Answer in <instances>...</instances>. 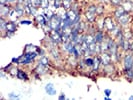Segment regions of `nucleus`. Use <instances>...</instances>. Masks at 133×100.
<instances>
[{"label":"nucleus","instance_id":"obj_4","mask_svg":"<svg viewBox=\"0 0 133 100\" xmlns=\"http://www.w3.org/2000/svg\"><path fill=\"white\" fill-rule=\"evenodd\" d=\"M51 39L54 43H59L60 41H62V38H61V33L56 31V30H53L51 32Z\"/></svg>","mask_w":133,"mask_h":100},{"label":"nucleus","instance_id":"obj_32","mask_svg":"<svg viewBox=\"0 0 133 100\" xmlns=\"http://www.w3.org/2000/svg\"><path fill=\"white\" fill-rule=\"evenodd\" d=\"M104 93H105L106 96H109V95L111 94V90H110V89H106V90L104 91Z\"/></svg>","mask_w":133,"mask_h":100},{"label":"nucleus","instance_id":"obj_25","mask_svg":"<svg viewBox=\"0 0 133 100\" xmlns=\"http://www.w3.org/2000/svg\"><path fill=\"white\" fill-rule=\"evenodd\" d=\"M62 2H63V0H54V7L56 9L60 8L62 6Z\"/></svg>","mask_w":133,"mask_h":100},{"label":"nucleus","instance_id":"obj_1","mask_svg":"<svg viewBox=\"0 0 133 100\" xmlns=\"http://www.w3.org/2000/svg\"><path fill=\"white\" fill-rule=\"evenodd\" d=\"M36 55H37L36 52H26L25 55H23V56L20 57V63H22V64L30 63L36 57Z\"/></svg>","mask_w":133,"mask_h":100},{"label":"nucleus","instance_id":"obj_28","mask_svg":"<svg viewBox=\"0 0 133 100\" xmlns=\"http://www.w3.org/2000/svg\"><path fill=\"white\" fill-rule=\"evenodd\" d=\"M123 36H124V38L127 40H129L132 38V34H131V32H129V31H128V32H127V31L126 32H124V33H123Z\"/></svg>","mask_w":133,"mask_h":100},{"label":"nucleus","instance_id":"obj_21","mask_svg":"<svg viewBox=\"0 0 133 100\" xmlns=\"http://www.w3.org/2000/svg\"><path fill=\"white\" fill-rule=\"evenodd\" d=\"M17 77L19 78V79H27V75L22 70H18V73H17Z\"/></svg>","mask_w":133,"mask_h":100},{"label":"nucleus","instance_id":"obj_36","mask_svg":"<svg viewBox=\"0 0 133 100\" xmlns=\"http://www.w3.org/2000/svg\"><path fill=\"white\" fill-rule=\"evenodd\" d=\"M101 2H108V0H100Z\"/></svg>","mask_w":133,"mask_h":100},{"label":"nucleus","instance_id":"obj_33","mask_svg":"<svg viewBox=\"0 0 133 100\" xmlns=\"http://www.w3.org/2000/svg\"><path fill=\"white\" fill-rule=\"evenodd\" d=\"M9 97H10V98H17L18 95H16V94H14V93H10L9 94Z\"/></svg>","mask_w":133,"mask_h":100},{"label":"nucleus","instance_id":"obj_24","mask_svg":"<svg viewBox=\"0 0 133 100\" xmlns=\"http://www.w3.org/2000/svg\"><path fill=\"white\" fill-rule=\"evenodd\" d=\"M84 62H85V65L86 66H93V63H94V59H91V58H86V59L84 60Z\"/></svg>","mask_w":133,"mask_h":100},{"label":"nucleus","instance_id":"obj_19","mask_svg":"<svg viewBox=\"0 0 133 100\" xmlns=\"http://www.w3.org/2000/svg\"><path fill=\"white\" fill-rule=\"evenodd\" d=\"M86 17L89 21H93L94 18H95V13H93V12H91V11L88 10L86 12Z\"/></svg>","mask_w":133,"mask_h":100},{"label":"nucleus","instance_id":"obj_15","mask_svg":"<svg viewBox=\"0 0 133 100\" xmlns=\"http://www.w3.org/2000/svg\"><path fill=\"white\" fill-rule=\"evenodd\" d=\"M8 17L10 18V20H11V21H16V20H17V18H18V15H17V13H16L15 9L11 10V11L9 12V15H8Z\"/></svg>","mask_w":133,"mask_h":100},{"label":"nucleus","instance_id":"obj_2","mask_svg":"<svg viewBox=\"0 0 133 100\" xmlns=\"http://www.w3.org/2000/svg\"><path fill=\"white\" fill-rule=\"evenodd\" d=\"M124 67L125 70H129L133 68V56L131 54H127L124 58Z\"/></svg>","mask_w":133,"mask_h":100},{"label":"nucleus","instance_id":"obj_11","mask_svg":"<svg viewBox=\"0 0 133 100\" xmlns=\"http://www.w3.org/2000/svg\"><path fill=\"white\" fill-rule=\"evenodd\" d=\"M103 38H104V35L102 32H97L94 36V39L96 43H102L103 42Z\"/></svg>","mask_w":133,"mask_h":100},{"label":"nucleus","instance_id":"obj_38","mask_svg":"<svg viewBox=\"0 0 133 100\" xmlns=\"http://www.w3.org/2000/svg\"><path fill=\"white\" fill-rule=\"evenodd\" d=\"M129 98H130V99H132V100H133V96H130Z\"/></svg>","mask_w":133,"mask_h":100},{"label":"nucleus","instance_id":"obj_30","mask_svg":"<svg viewBox=\"0 0 133 100\" xmlns=\"http://www.w3.org/2000/svg\"><path fill=\"white\" fill-rule=\"evenodd\" d=\"M111 1L114 5H120V3L122 2V0H111Z\"/></svg>","mask_w":133,"mask_h":100},{"label":"nucleus","instance_id":"obj_31","mask_svg":"<svg viewBox=\"0 0 133 100\" xmlns=\"http://www.w3.org/2000/svg\"><path fill=\"white\" fill-rule=\"evenodd\" d=\"M20 23H21V24H31L32 22H31V21H29V20H22Z\"/></svg>","mask_w":133,"mask_h":100},{"label":"nucleus","instance_id":"obj_10","mask_svg":"<svg viewBox=\"0 0 133 100\" xmlns=\"http://www.w3.org/2000/svg\"><path fill=\"white\" fill-rule=\"evenodd\" d=\"M118 21H119V23L121 25H125L128 23V21H129V15L128 14H124V15H122L121 17L118 18Z\"/></svg>","mask_w":133,"mask_h":100},{"label":"nucleus","instance_id":"obj_12","mask_svg":"<svg viewBox=\"0 0 133 100\" xmlns=\"http://www.w3.org/2000/svg\"><path fill=\"white\" fill-rule=\"evenodd\" d=\"M36 19H37V21L39 22L41 25H45L46 24V17L44 16V14H39V15H37L36 16Z\"/></svg>","mask_w":133,"mask_h":100},{"label":"nucleus","instance_id":"obj_22","mask_svg":"<svg viewBox=\"0 0 133 100\" xmlns=\"http://www.w3.org/2000/svg\"><path fill=\"white\" fill-rule=\"evenodd\" d=\"M40 7H42L43 9L49 8V0H41V5H40Z\"/></svg>","mask_w":133,"mask_h":100},{"label":"nucleus","instance_id":"obj_14","mask_svg":"<svg viewBox=\"0 0 133 100\" xmlns=\"http://www.w3.org/2000/svg\"><path fill=\"white\" fill-rule=\"evenodd\" d=\"M44 16L46 17V19L49 21V20L51 19L52 17L54 16V13L51 11V10H49V8H47V9H44Z\"/></svg>","mask_w":133,"mask_h":100},{"label":"nucleus","instance_id":"obj_20","mask_svg":"<svg viewBox=\"0 0 133 100\" xmlns=\"http://www.w3.org/2000/svg\"><path fill=\"white\" fill-rule=\"evenodd\" d=\"M37 72L40 74H43L46 72V66L42 65V64H39V66L37 67Z\"/></svg>","mask_w":133,"mask_h":100},{"label":"nucleus","instance_id":"obj_37","mask_svg":"<svg viewBox=\"0 0 133 100\" xmlns=\"http://www.w3.org/2000/svg\"><path fill=\"white\" fill-rule=\"evenodd\" d=\"M131 50H132V51H133V43H132V44H131Z\"/></svg>","mask_w":133,"mask_h":100},{"label":"nucleus","instance_id":"obj_29","mask_svg":"<svg viewBox=\"0 0 133 100\" xmlns=\"http://www.w3.org/2000/svg\"><path fill=\"white\" fill-rule=\"evenodd\" d=\"M51 53H52L53 57H55V58H58V57H59V55H58V52H57V51H55V49L51 50Z\"/></svg>","mask_w":133,"mask_h":100},{"label":"nucleus","instance_id":"obj_27","mask_svg":"<svg viewBox=\"0 0 133 100\" xmlns=\"http://www.w3.org/2000/svg\"><path fill=\"white\" fill-rule=\"evenodd\" d=\"M126 75L129 79H133V68L129 69V70H126Z\"/></svg>","mask_w":133,"mask_h":100},{"label":"nucleus","instance_id":"obj_8","mask_svg":"<svg viewBox=\"0 0 133 100\" xmlns=\"http://www.w3.org/2000/svg\"><path fill=\"white\" fill-rule=\"evenodd\" d=\"M45 90H46V92L49 95H54V94L56 93V89L54 88L53 84L52 83H49V84H47L46 86H45Z\"/></svg>","mask_w":133,"mask_h":100},{"label":"nucleus","instance_id":"obj_3","mask_svg":"<svg viewBox=\"0 0 133 100\" xmlns=\"http://www.w3.org/2000/svg\"><path fill=\"white\" fill-rule=\"evenodd\" d=\"M100 60H101V63H102L104 66L110 64V62H111V54H108L107 52H102L101 57H100Z\"/></svg>","mask_w":133,"mask_h":100},{"label":"nucleus","instance_id":"obj_13","mask_svg":"<svg viewBox=\"0 0 133 100\" xmlns=\"http://www.w3.org/2000/svg\"><path fill=\"white\" fill-rule=\"evenodd\" d=\"M125 13H126V11H125V9L123 7H118L116 9V11H115V16L117 18H119V17H121L122 15H124Z\"/></svg>","mask_w":133,"mask_h":100},{"label":"nucleus","instance_id":"obj_34","mask_svg":"<svg viewBox=\"0 0 133 100\" xmlns=\"http://www.w3.org/2000/svg\"><path fill=\"white\" fill-rule=\"evenodd\" d=\"M59 99H65V95H64V94L60 95V96H59Z\"/></svg>","mask_w":133,"mask_h":100},{"label":"nucleus","instance_id":"obj_16","mask_svg":"<svg viewBox=\"0 0 133 100\" xmlns=\"http://www.w3.org/2000/svg\"><path fill=\"white\" fill-rule=\"evenodd\" d=\"M100 63H101V60H100V58L96 57V58L94 59V63H93V69H94V70H97V69L99 68Z\"/></svg>","mask_w":133,"mask_h":100},{"label":"nucleus","instance_id":"obj_26","mask_svg":"<svg viewBox=\"0 0 133 100\" xmlns=\"http://www.w3.org/2000/svg\"><path fill=\"white\" fill-rule=\"evenodd\" d=\"M62 5H63V8H65V9H68L69 7L71 6V2H70L69 0H63V2H62Z\"/></svg>","mask_w":133,"mask_h":100},{"label":"nucleus","instance_id":"obj_5","mask_svg":"<svg viewBox=\"0 0 133 100\" xmlns=\"http://www.w3.org/2000/svg\"><path fill=\"white\" fill-rule=\"evenodd\" d=\"M104 25H105V28H106L108 31H112L115 26H114V23L111 18H105L104 19Z\"/></svg>","mask_w":133,"mask_h":100},{"label":"nucleus","instance_id":"obj_35","mask_svg":"<svg viewBox=\"0 0 133 100\" xmlns=\"http://www.w3.org/2000/svg\"><path fill=\"white\" fill-rule=\"evenodd\" d=\"M7 1V3H11V2H14L15 0H6Z\"/></svg>","mask_w":133,"mask_h":100},{"label":"nucleus","instance_id":"obj_18","mask_svg":"<svg viewBox=\"0 0 133 100\" xmlns=\"http://www.w3.org/2000/svg\"><path fill=\"white\" fill-rule=\"evenodd\" d=\"M84 40L86 41L88 44H91V43L95 42V39H94V37L92 35H87V36H85V37H84Z\"/></svg>","mask_w":133,"mask_h":100},{"label":"nucleus","instance_id":"obj_6","mask_svg":"<svg viewBox=\"0 0 133 100\" xmlns=\"http://www.w3.org/2000/svg\"><path fill=\"white\" fill-rule=\"evenodd\" d=\"M16 24L14 21H10V22H7V25H6V31L7 32H10V33H13L14 31L16 30Z\"/></svg>","mask_w":133,"mask_h":100},{"label":"nucleus","instance_id":"obj_7","mask_svg":"<svg viewBox=\"0 0 133 100\" xmlns=\"http://www.w3.org/2000/svg\"><path fill=\"white\" fill-rule=\"evenodd\" d=\"M9 7L5 6V5H1V8H0V14H1V17H5V16H8L9 15Z\"/></svg>","mask_w":133,"mask_h":100},{"label":"nucleus","instance_id":"obj_9","mask_svg":"<svg viewBox=\"0 0 133 100\" xmlns=\"http://www.w3.org/2000/svg\"><path fill=\"white\" fill-rule=\"evenodd\" d=\"M122 7L125 9L126 12H130V11L133 10V2H131V1H126V2L123 3Z\"/></svg>","mask_w":133,"mask_h":100},{"label":"nucleus","instance_id":"obj_23","mask_svg":"<svg viewBox=\"0 0 133 100\" xmlns=\"http://www.w3.org/2000/svg\"><path fill=\"white\" fill-rule=\"evenodd\" d=\"M0 24H1V30H2V31H5V30H6L7 22L4 21V18H3V17H1V19H0Z\"/></svg>","mask_w":133,"mask_h":100},{"label":"nucleus","instance_id":"obj_17","mask_svg":"<svg viewBox=\"0 0 133 100\" xmlns=\"http://www.w3.org/2000/svg\"><path fill=\"white\" fill-rule=\"evenodd\" d=\"M39 64H42V65H44V66H47V65L49 64V60H48L47 57L43 56V57H41V58H40Z\"/></svg>","mask_w":133,"mask_h":100}]
</instances>
